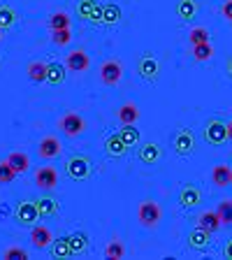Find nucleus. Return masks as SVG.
I'll return each instance as SVG.
<instances>
[{"mask_svg":"<svg viewBox=\"0 0 232 260\" xmlns=\"http://www.w3.org/2000/svg\"><path fill=\"white\" fill-rule=\"evenodd\" d=\"M65 170H68V177L75 179V181H86V179L91 177L93 162H91V158H88V156H81V153H77V156L68 158V162H65Z\"/></svg>","mask_w":232,"mask_h":260,"instance_id":"f257e3e1","label":"nucleus"},{"mask_svg":"<svg viewBox=\"0 0 232 260\" xmlns=\"http://www.w3.org/2000/svg\"><path fill=\"white\" fill-rule=\"evenodd\" d=\"M40 218H42V214H40L38 205H35L32 200H21L14 207V221L19 223V225L32 228V225H38Z\"/></svg>","mask_w":232,"mask_h":260,"instance_id":"f03ea898","label":"nucleus"},{"mask_svg":"<svg viewBox=\"0 0 232 260\" xmlns=\"http://www.w3.org/2000/svg\"><path fill=\"white\" fill-rule=\"evenodd\" d=\"M162 218V209L156 200H142L137 207V221L144 228H156Z\"/></svg>","mask_w":232,"mask_h":260,"instance_id":"7ed1b4c3","label":"nucleus"},{"mask_svg":"<svg viewBox=\"0 0 232 260\" xmlns=\"http://www.w3.org/2000/svg\"><path fill=\"white\" fill-rule=\"evenodd\" d=\"M58 128H60V133L68 137H79L81 133L86 130V121H84V116H79L77 112H68L58 119Z\"/></svg>","mask_w":232,"mask_h":260,"instance_id":"20e7f679","label":"nucleus"},{"mask_svg":"<svg viewBox=\"0 0 232 260\" xmlns=\"http://www.w3.org/2000/svg\"><path fill=\"white\" fill-rule=\"evenodd\" d=\"M227 123H223L221 119H209L205 123V142L211 146H218L227 140Z\"/></svg>","mask_w":232,"mask_h":260,"instance_id":"39448f33","label":"nucleus"},{"mask_svg":"<svg viewBox=\"0 0 232 260\" xmlns=\"http://www.w3.org/2000/svg\"><path fill=\"white\" fill-rule=\"evenodd\" d=\"M77 16L81 21L103 23V5L97 0H79L77 3Z\"/></svg>","mask_w":232,"mask_h":260,"instance_id":"423d86ee","label":"nucleus"},{"mask_svg":"<svg viewBox=\"0 0 232 260\" xmlns=\"http://www.w3.org/2000/svg\"><path fill=\"white\" fill-rule=\"evenodd\" d=\"M121 77H123V65H121L119 60L112 58L100 65V79H103L105 86H116L121 81Z\"/></svg>","mask_w":232,"mask_h":260,"instance_id":"0eeeda50","label":"nucleus"},{"mask_svg":"<svg viewBox=\"0 0 232 260\" xmlns=\"http://www.w3.org/2000/svg\"><path fill=\"white\" fill-rule=\"evenodd\" d=\"M32 181L42 190H54L58 186V170L51 168V165H44V168H40L38 172L32 174Z\"/></svg>","mask_w":232,"mask_h":260,"instance_id":"6e6552de","label":"nucleus"},{"mask_svg":"<svg viewBox=\"0 0 232 260\" xmlns=\"http://www.w3.org/2000/svg\"><path fill=\"white\" fill-rule=\"evenodd\" d=\"M63 153V144L56 135H44L38 144V156L44 160H51V158H58Z\"/></svg>","mask_w":232,"mask_h":260,"instance_id":"1a4fd4ad","label":"nucleus"},{"mask_svg":"<svg viewBox=\"0 0 232 260\" xmlns=\"http://www.w3.org/2000/svg\"><path fill=\"white\" fill-rule=\"evenodd\" d=\"M137 72H140V77L144 81H151L153 84L158 79V75H160V65H158V60L151 54H144L137 60Z\"/></svg>","mask_w":232,"mask_h":260,"instance_id":"9d476101","label":"nucleus"},{"mask_svg":"<svg viewBox=\"0 0 232 260\" xmlns=\"http://www.w3.org/2000/svg\"><path fill=\"white\" fill-rule=\"evenodd\" d=\"M172 146H174V151L179 153V156H190V153L195 151V135L190 133V130H179L177 135H174L172 140Z\"/></svg>","mask_w":232,"mask_h":260,"instance_id":"9b49d317","label":"nucleus"},{"mask_svg":"<svg viewBox=\"0 0 232 260\" xmlns=\"http://www.w3.org/2000/svg\"><path fill=\"white\" fill-rule=\"evenodd\" d=\"M65 65H68V70L70 72H84L88 70V65H91V58L84 49H75L70 54L65 56Z\"/></svg>","mask_w":232,"mask_h":260,"instance_id":"f8f14e48","label":"nucleus"},{"mask_svg":"<svg viewBox=\"0 0 232 260\" xmlns=\"http://www.w3.org/2000/svg\"><path fill=\"white\" fill-rule=\"evenodd\" d=\"M209 242H211V233L205 230L202 225L193 228V230L188 233V246L193 251H207L209 249Z\"/></svg>","mask_w":232,"mask_h":260,"instance_id":"ddd939ff","label":"nucleus"},{"mask_svg":"<svg viewBox=\"0 0 232 260\" xmlns=\"http://www.w3.org/2000/svg\"><path fill=\"white\" fill-rule=\"evenodd\" d=\"M202 202V193L197 186L188 184L181 188V193H179V205L184 207V209H193V207H197Z\"/></svg>","mask_w":232,"mask_h":260,"instance_id":"4468645a","label":"nucleus"},{"mask_svg":"<svg viewBox=\"0 0 232 260\" xmlns=\"http://www.w3.org/2000/svg\"><path fill=\"white\" fill-rule=\"evenodd\" d=\"M162 156V149L158 142H146L144 146H140V151H137V158H140L144 165H153V162H158Z\"/></svg>","mask_w":232,"mask_h":260,"instance_id":"2eb2a0df","label":"nucleus"},{"mask_svg":"<svg viewBox=\"0 0 232 260\" xmlns=\"http://www.w3.org/2000/svg\"><path fill=\"white\" fill-rule=\"evenodd\" d=\"M51 242H54V235H51V230L44 225H32L30 230V244L35 246V249H47V246H51Z\"/></svg>","mask_w":232,"mask_h":260,"instance_id":"dca6fc26","label":"nucleus"},{"mask_svg":"<svg viewBox=\"0 0 232 260\" xmlns=\"http://www.w3.org/2000/svg\"><path fill=\"white\" fill-rule=\"evenodd\" d=\"M105 153H107L109 158H123L125 153H128V144L121 140L119 133H116V135H109L107 140H105Z\"/></svg>","mask_w":232,"mask_h":260,"instance_id":"f3484780","label":"nucleus"},{"mask_svg":"<svg viewBox=\"0 0 232 260\" xmlns=\"http://www.w3.org/2000/svg\"><path fill=\"white\" fill-rule=\"evenodd\" d=\"M26 72L32 84H44L47 81V72H49V63H44V60H30L26 65Z\"/></svg>","mask_w":232,"mask_h":260,"instance_id":"a211bd4d","label":"nucleus"},{"mask_svg":"<svg viewBox=\"0 0 232 260\" xmlns=\"http://www.w3.org/2000/svg\"><path fill=\"white\" fill-rule=\"evenodd\" d=\"M232 181V168L230 165H214V170H211V184L218 186V188H225V186H230Z\"/></svg>","mask_w":232,"mask_h":260,"instance_id":"6ab92c4d","label":"nucleus"},{"mask_svg":"<svg viewBox=\"0 0 232 260\" xmlns=\"http://www.w3.org/2000/svg\"><path fill=\"white\" fill-rule=\"evenodd\" d=\"M49 249H51V255H54V258H58V260H68V258H72V255H75V253H72L70 242H68V235H65V237L54 239Z\"/></svg>","mask_w":232,"mask_h":260,"instance_id":"aec40b11","label":"nucleus"},{"mask_svg":"<svg viewBox=\"0 0 232 260\" xmlns=\"http://www.w3.org/2000/svg\"><path fill=\"white\" fill-rule=\"evenodd\" d=\"M7 162L16 170V174H26L28 170H30V158L23 151H12L10 156H7Z\"/></svg>","mask_w":232,"mask_h":260,"instance_id":"412c9836","label":"nucleus"},{"mask_svg":"<svg viewBox=\"0 0 232 260\" xmlns=\"http://www.w3.org/2000/svg\"><path fill=\"white\" fill-rule=\"evenodd\" d=\"M197 225H202L205 230H209V233H218L223 221H221V216H218V211H205V214H200V218H197Z\"/></svg>","mask_w":232,"mask_h":260,"instance_id":"4be33fe9","label":"nucleus"},{"mask_svg":"<svg viewBox=\"0 0 232 260\" xmlns=\"http://www.w3.org/2000/svg\"><path fill=\"white\" fill-rule=\"evenodd\" d=\"M35 205H38L40 214H42L44 218H49V216H56V214H58V209H60L58 200H56V198H51V195H44V198H40V200H35Z\"/></svg>","mask_w":232,"mask_h":260,"instance_id":"5701e85b","label":"nucleus"},{"mask_svg":"<svg viewBox=\"0 0 232 260\" xmlns=\"http://www.w3.org/2000/svg\"><path fill=\"white\" fill-rule=\"evenodd\" d=\"M174 10H177V16L181 21H193L197 14V3L195 0H179Z\"/></svg>","mask_w":232,"mask_h":260,"instance_id":"b1692460","label":"nucleus"},{"mask_svg":"<svg viewBox=\"0 0 232 260\" xmlns=\"http://www.w3.org/2000/svg\"><path fill=\"white\" fill-rule=\"evenodd\" d=\"M65 72H68V65L63 63H49V72H47V81L51 84V86H60L65 81Z\"/></svg>","mask_w":232,"mask_h":260,"instance_id":"393cba45","label":"nucleus"},{"mask_svg":"<svg viewBox=\"0 0 232 260\" xmlns=\"http://www.w3.org/2000/svg\"><path fill=\"white\" fill-rule=\"evenodd\" d=\"M121 16H123V12H121V7L116 5V3L103 5V23L105 26H116V23L121 21Z\"/></svg>","mask_w":232,"mask_h":260,"instance_id":"a878e982","label":"nucleus"},{"mask_svg":"<svg viewBox=\"0 0 232 260\" xmlns=\"http://www.w3.org/2000/svg\"><path fill=\"white\" fill-rule=\"evenodd\" d=\"M116 116H119L121 123H137V119H140V109H137L135 103H125V105L119 107Z\"/></svg>","mask_w":232,"mask_h":260,"instance_id":"bb28decb","label":"nucleus"},{"mask_svg":"<svg viewBox=\"0 0 232 260\" xmlns=\"http://www.w3.org/2000/svg\"><path fill=\"white\" fill-rule=\"evenodd\" d=\"M119 135H121V140H123L128 146L140 144V130L135 128V123H121Z\"/></svg>","mask_w":232,"mask_h":260,"instance_id":"cd10ccee","label":"nucleus"},{"mask_svg":"<svg viewBox=\"0 0 232 260\" xmlns=\"http://www.w3.org/2000/svg\"><path fill=\"white\" fill-rule=\"evenodd\" d=\"M68 242H70V246H72V253H84L86 251V246H88V235L86 233H72V235H68Z\"/></svg>","mask_w":232,"mask_h":260,"instance_id":"c85d7f7f","label":"nucleus"},{"mask_svg":"<svg viewBox=\"0 0 232 260\" xmlns=\"http://www.w3.org/2000/svg\"><path fill=\"white\" fill-rule=\"evenodd\" d=\"M16 19H19V14H16L10 5H0V28H3V30L14 26Z\"/></svg>","mask_w":232,"mask_h":260,"instance_id":"c756f323","label":"nucleus"},{"mask_svg":"<svg viewBox=\"0 0 232 260\" xmlns=\"http://www.w3.org/2000/svg\"><path fill=\"white\" fill-rule=\"evenodd\" d=\"M188 42H190V47H195V44H205V42H209V30H207L205 26H195V28H190V32H188Z\"/></svg>","mask_w":232,"mask_h":260,"instance_id":"7c9ffc66","label":"nucleus"},{"mask_svg":"<svg viewBox=\"0 0 232 260\" xmlns=\"http://www.w3.org/2000/svg\"><path fill=\"white\" fill-rule=\"evenodd\" d=\"M105 255L112 260H121L125 258V246L123 242H119V239H112V242L107 244V249H105Z\"/></svg>","mask_w":232,"mask_h":260,"instance_id":"2f4dec72","label":"nucleus"},{"mask_svg":"<svg viewBox=\"0 0 232 260\" xmlns=\"http://www.w3.org/2000/svg\"><path fill=\"white\" fill-rule=\"evenodd\" d=\"M49 28L51 30H60V28H70V16L65 12H54L49 16Z\"/></svg>","mask_w":232,"mask_h":260,"instance_id":"473e14b6","label":"nucleus"},{"mask_svg":"<svg viewBox=\"0 0 232 260\" xmlns=\"http://www.w3.org/2000/svg\"><path fill=\"white\" fill-rule=\"evenodd\" d=\"M211 56H214V47H211L209 42L195 44V47H193V58L197 60V63H202V60H209Z\"/></svg>","mask_w":232,"mask_h":260,"instance_id":"72a5a7b5","label":"nucleus"},{"mask_svg":"<svg viewBox=\"0 0 232 260\" xmlns=\"http://www.w3.org/2000/svg\"><path fill=\"white\" fill-rule=\"evenodd\" d=\"M51 42L56 47H68L72 42V32L70 28H60V30H51Z\"/></svg>","mask_w":232,"mask_h":260,"instance_id":"f704fd0d","label":"nucleus"},{"mask_svg":"<svg viewBox=\"0 0 232 260\" xmlns=\"http://www.w3.org/2000/svg\"><path fill=\"white\" fill-rule=\"evenodd\" d=\"M216 211H218V216H221L223 225H232V200H221Z\"/></svg>","mask_w":232,"mask_h":260,"instance_id":"c9c22d12","label":"nucleus"},{"mask_svg":"<svg viewBox=\"0 0 232 260\" xmlns=\"http://www.w3.org/2000/svg\"><path fill=\"white\" fill-rule=\"evenodd\" d=\"M16 179V170L12 168L7 160L0 162V186H5V184H12Z\"/></svg>","mask_w":232,"mask_h":260,"instance_id":"e433bc0d","label":"nucleus"},{"mask_svg":"<svg viewBox=\"0 0 232 260\" xmlns=\"http://www.w3.org/2000/svg\"><path fill=\"white\" fill-rule=\"evenodd\" d=\"M3 258L5 260H28V251L21 249V246H10V249H5Z\"/></svg>","mask_w":232,"mask_h":260,"instance_id":"4c0bfd02","label":"nucleus"},{"mask_svg":"<svg viewBox=\"0 0 232 260\" xmlns=\"http://www.w3.org/2000/svg\"><path fill=\"white\" fill-rule=\"evenodd\" d=\"M221 14H223V19L232 21V0H225V5L221 7Z\"/></svg>","mask_w":232,"mask_h":260,"instance_id":"58836bf2","label":"nucleus"},{"mask_svg":"<svg viewBox=\"0 0 232 260\" xmlns=\"http://www.w3.org/2000/svg\"><path fill=\"white\" fill-rule=\"evenodd\" d=\"M223 258H227V260H232V239L225 244V249H223Z\"/></svg>","mask_w":232,"mask_h":260,"instance_id":"ea45409f","label":"nucleus"},{"mask_svg":"<svg viewBox=\"0 0 232 260\" xmlns=\"http://www.w3.org/2000/svg\"><path fill=\"white\" fill-rule=\"evenodd\" d=\"M225 72H227V77L232 79V56L227 58V63H225Z\"/></svg>","mask_w":232,"mask_h":260,"instance_id":"a19ab883","label":"nucleus"},{"mask_svg":"<svg viewBox=\"0 0 232 260\" xmlns=\"http://www.w3.org/2000/svg\"><path fill=\"white\" fill-rule=\"evenodd\" d=\"M227 135H230V140H232V121L227 123Z\"/></svg>","mask_w":232,"mask_h":260,"instance_id":"79ce46f5","label":"nucleus"},{"mask_svg":"<svg viewBox=\"0 0 232 260\" xmlns=\"http://www.w3.org/2000/svg\"><path fill=\"white\" fill-rule=\"evenodd\" d=\"M0 40H3V28H0Z\"/></svg>","mask_w":232,"mask_h":260,"instance_id":"37998d69","label":"nucleus"},{"mask_svg":"<svg viewBox=\"0 0 232 260\" xmlns=\"http://www.w3.org/2000/svg\"><path fill=\"white\" fill-rule=\"evenodd\" d=\"M230 186H232V181H230Z\"/></svg>","mask_w":232,"mask_h":260,"instance_id":"c03bdc74","label":"nucleus"},{"mask_svg":"<svg viewBox=\"0 0 232 260\" xmlns=\"http://www.w3.org/2000/svg\"><path fill=\"white\" fill-rule=\"evenodd\" d=\"M230 23H232V21H230Z\"/></svg>","mask_w":232,"mask_h":260,"instance_id":"a18cd8bd","label":"nucleus"}]
</instances>
